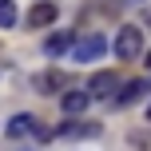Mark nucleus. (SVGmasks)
Segmentation results:
<instances>
[{
    "mask_svg": "<svg viewBox=\"0 0 151 151\" xmlns=\"http://www.w3.org/2000/svg\"><path fill=\"white\" fill-rule=\"evenodd\" d=\"M56 135H64V139H83V135H99V123H76V119H68Z\"/></svg>",
    "mask_w": 151,
    "mask_h": 151,
    "instance_id": "nucleus-7",
    "label": "nucleus"
},
{
    "mask_svg": "<svg viewBox=\"0 0 151 151\" xmlns=\"http://www.w3.org/2000/svg\"><path fill=\"white\" fill-rule=\"evenodd\" d=\"M147 119H151V107H147Z\"/></svg>",
    "mask_w": 151,
    "mask_h": 151,
    "instance_id": "nucleus-14",
    "label": "nucleus"
},
{
    "mask_svg": "<svg viewBox=\"0 0 151 151\" xmlns=\"http://www.w3.org/2000/svg\"><path fill=\"white\" fill-rule=\"evenodd\" d=\"M104 52H107V40L99 36V32H88V36H80L72 44V60L76 64H91L96 56H104Z\"/></svg>",
    "mask_w": 151,
    "mask_h": 151,
    "instance_id": "nucleus-1",
    "label": "nucleus"
},
{
    "mask_svg": "<svg viewBox=\"0 0 151 151\" xmlns=\"http://www.w3.org/2000/svg\"><path fill=\"white\" fill-rule=\"evenodd\" d=\"M115 88H119V83H115L111 72H96V76H91V83H88V96H91V99H107Z\"/></svg>",
    "mask_w": 151,
    "mask_h": 151,
    "instance_id": "nucleus-3",
    "label": "nucleus"
},
{
    "mask_svg": "<svg viewBox=\"0 0 151 151\" xmlns=\"http://www.w3.org/2000/svg\"><path fill=\"white\" fill-rule=\"evenodd\" d=\"M12 24H16V4L0 0V28H12Z\"/></svg>",
    "mask_w": 151,
    "mask_h": 151,
    "instance_id": "nucleus-11",
    "label": "nucleus"
},
{
    "mask_svg": "<svg viewBox=\"0 0 151 151\" xmlns=\"http://www.w3.org/2000/svg\"><path fill=\"white\" fill-rule=\"evenodd\" d=\"M143 91H147V83H127V88H123V96L115 99V104H119V107H127V104H135Z\"/></svg>",
    "mask_w": 151,
    "mask_h": 151,
    "instance_id": "nucleus-10",
    "label": "nucleus"
},
{
    "mask_svg": "<svg viewBox=\"0 0 151 151\" xmlns=\"http://www.w3.org/2000/svg\"><path fill=\"white\" fill-rule=\"evenodd\" d=\"M139 52H143V32H139L135 24L119 28V36H115V56H119V60H135Z\"/></svg>",
    "mask_w": 151,
    "mask_h": 151,
    "instance_id": "nucleus-2",
    "label": "nucleus"
},
{
    "mask_svg": "<svg viewBox=\"0 0 151 151\" xmlns=\"http://www.w3.org/2000/svg\"><path fill=\"white\" fill-rule=\"evenodd\" d=\"M143 24H151V12H147V16H143Z\"/></svg>",
    "mask_w": 151,
    "mask_h": 151,
    "instance_id": "nucleus-12",
    "label": "nucleus"
},
{
    "mask_svg": "<svg viewBox=\"0 0 151 151\" xmlns=\"http://www.w3.org/2000/svg\"><path fill=\"white\" fill-rule=\"evenodd\" d=\"M60 104H64V111H68V115H80V111H88L91 96H88V91H64Z\"/></svg>",
    "mask_w": 151,
    "mask_h": 151,
    "instance_id": "nucleus-8",
    "label": "nucleus"
},
{
    "mask_svg": "<svg viewBox=\"0 0 151 151\" xmlns=\"http://www.w3.org/2000/svg\"><path fill=\"white\" fill-rule=\"evenodd\" d=\"M52 20H56V4L52 0H36V8L28 12V28H44Z\"/></svg>",
    "mask_w": 151,
    "mask_h": 151,
    "instance_id": "nucleus-4",
    "label": "nucleus"
},
{
    "mask_svg": "<svg viewBox=\"0 0 151 151\" xmlns=\"http://www.w3.org/2000/svg\"><path fill=\"white\" fill-rule=\"evenodd\" d=\"M147 68H151V52H147Z\"/></svg>",
    "mask_w": 151,
    "mask_h": 151,
    "instance_id": "nucleus-13",
    "label": "nucleus"
},
{
    "mask_svg": "<svg viewBox=\"0 0 151 151\" xmlns=\"http://www.w3.org/2000/svg\"><path fill=\"white\" fill-rule=\"evenodd\" d=\"M32 127H36V115H28V111H20V115H12V123H8V139H24V135H28V131Z\"/></svg>",
    "mask_w": 151,
    "mask_h": 151,
    "instance_id": "nucleus-6",
    "label": "nucleus"
},
{
    "mask_svg": "<svg viewBox=\"0 0 151 151\" xmlns=\"http://www.w3.org/2000/svg\"><path fill=\"white\" fill-rule=\"evenodd\" d=\"M64 88H68V76H64V72H44V76H36V91H44V96L64 91Z\"/></svg>",
    "mask_w": 151,
    "mask_h": 151,
    "instance_id": "nucleus-5",
    "label": "nucleus"
},
{
    "mask_svg": "<svg viewBox=\"0 0 151 151\" xmlns=\"http://www.w3.org/2000/svg\"><path fill=\"white\" fill-rule=\"evenodd\" d=\"M72 44H76V32H56V36L44 44V52L56 56V52H64V48H72Z\"/></svg>",
    "mask_w": 151,
    "mask_h": 151,
    "instance_id": "nucleus-9",
    "label": "nucleus"
}]
</instances>
